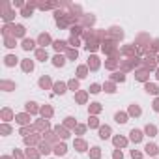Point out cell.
Wrapping results in <instances>:
<instances>
[{
	"label": "cell",
	"instance_id": "5",
	"mask_svg": "<svg viewBox=\"0 0 159 159\" xmlns=\"http://www.w3.org/2000/svg\"><path fill=\"white\" fill-rule=\"evenodd\" d=\"M15 62H17V58H15V56H8V58H6V64H8V66H13Z\"/></svg>",
	"mask_w": 159,
	"mask_h": 159
},
{
	"label": "cell",
	"instance_id": "3",
	"mask_svg": "<svg viewBox=\"0 0 159 159\" xmlns=\"http://www.w3.org/2000/svg\"><path fill=\"white\" fill-rule=\"evenodd\" d=\"M116 122H118V124H124V122H127V120H126V114H120V112H118V114H116Z\"/></svg>",
	"mask_w": 159,
	"mask_h": 159
},
{
	"label": "cell",
	"instance_id": "12",
	"mask_svg": "<svg viewBox=\"0 0 159 159\" xmlns=\"http://www.w3.org/2000/svg\"><path fill=\"white\" fill-rule=\"evenodd\" d=\"M32 67H34L32 62H26V64H25V69H26V71H32Z\"/></svg>",
	"mask_w": 159,
	"mask_h": 159
},
{
	"label": "cell",
	"instance_id": "8",
	"mask_svg": "<svg viewBox=\"0 0 159 159\" xmlns=\"http://www.w3.org/2000/svg\"><path fill=\"white\" fill-rule=\"evenodd\" d=\"M146 152H148V154H155V146L148 144V146H146Z\"/></svg>",
	"mask_w": 159,
	"mask_h": 159
},
{
	"label": "cell",
	"instance_id": "6",
	"mask_svg": "<svg viewBox=\"0 0 159 159\" xmlns=\"http://www.w3.org/2000/svg\"><path fill=\"white\" fill-rule=\"evenodd\" d=\"M62 64H64V58L62 56H56L54 58V66H62Z\"/></svg>",
	"mask_w": 159,
	"mask_h": 159
},
{
	"label": "cell",
	"instance_id": "10",
	"mask_svg": "<svg viewBox=\"0 0 159 159\" xmlns=\"http://www.w3.org/2000/svg\"><path fill=\"white\" fill-rule=\"evenodd\" d=\"M54 88H56V94H62L64 92V84H56Z\"/></svg>",
	"mask_w": 159,
	"mask_h": 159
},
{
	"label": "cell",
	"instance_id": "2",
	"mask_svg": "<svg viewBox=\"0 0 159 159\" xmlns=\"http://www.w3.org/2000/svg\"><path fill=\"white\" fill-rule=\"evenodd\" d=\"M23 47H25L26 51H28V49H32V47H34V41H32V39H25V43H23Z\"/></svg>",
	"mask_w": 159,
	"mask_h": 159
},
{
	"label": "cell",
	"instance_id": "14",
	"mask_svg": "<svg viewBox=\"0 0 159 159\" xmlns=\"http://www.w3.org/2000/svg\"><path fill=\"white\" fill-rule=\"evenodd\" d=\"M38 56H39V58H47V53H45V51H39Z\"/></svg>",
	"mask_w": 159,
	"mask_h": 159
},
{
	"label": "cell",
	"instance_id": "9",
	"mask_svg": "<svg viewBox=\"0 0 159 159\" xmlns=\"http://www.w3.org/2000/svg\"><path fill=\"white\" fill-rule=\"evenodd\" d=\"M146 90H148V92H152V94H155V90H157V88H155L154 84H148V86H146Z\"/></svg>",
	"mask_w": 159,
	"mask_h": 159
},
{
	"label": "cell",
	"instance_id": "4",
	"mask_svg": "<svg viewBox=\"0 0 159 159\" xmlns=\"http://www.w3.org/2000/svg\"><path fill=\"white\" fill-rule=\"evenodd\" d=\"M109 133H110L109 127H103V129H101V138H107V137H109Z\"/></svg>",
	"mask_w": 159,
	"mask_h": 159
},
{
	"label": "cell",
	"instance_id": "7",
	"mask_svg": "<svg viewBox=\"0 0 159 159\" xmlns=\"http://www.w3.org/2000/svg\"><path fill=\"white\" fill-rule=\"evenodd\" d=\"M15 34H17V36H23V34H25V28H23V26H17V28H15Z\"/></svg>",
	"mask_w": 159,
	"mask_h": 159
},
{
	"label": "cell",
	"instance_id": "1",
	"mask_svg": "<svg viewBox=\"0 0 159 159\" xmlns=\"http://www.w3.org/2000/svg\"><path fill=\"white\" fill-rule=\"evenodd\" d=\"M131 138H133L135 142H138V140H140V131L133 129V131H131Z\"/></svg>",
	"mask_w": 159,
	"mask_h": 159
},
{
	"label": "cell",
	"instance_id": "13",
	"mask_svg": "<svg viewBox=\"0 0 159 159\" xmlns=\"http://www.w3.org/2000/svg\"><path fill=\"white\" fill-rule=\"evenodd\" d=\"M56 154H66V146H58L56 148Z\"/></svg>",
	"mask_w": 159,
	"mask_h": 159
},
{
	"label": "cell",
	"instance_id": "11",
	"mask_svg": "<svg viewBox=\"0 0 159 159\" xmlns=\"http://www.w3.org/2000/svg\"><path fill=\"white\" fill-rule=\"evenodd\" d=\"M90 92H92V94H97V92H99V86H97V84H94V86L90 88Z\"/></svg>",
	"mask_w": 159,
	"mask_h": 159
}]
</instances>
